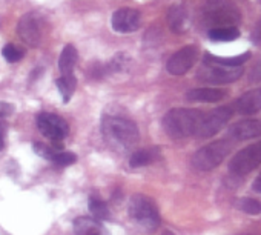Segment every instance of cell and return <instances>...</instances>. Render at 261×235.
<instances>
[{"label": "cell", "mask_w": 261, "mask_h": 235, "mask_svg": "<svg viewBox=\"0 0 261 235\" xmlns=\"http://www.w3.org/2000/svg\"><path fill=\"white\" fill-rule=\"evenodd\" d=\"M253 191H256V192L261 194V172H259V175L256 177V180L253 183Z\"/></svg>", "instance_id": "31"}, {"label": "cell", "mask_w": 261, "mask_h": 235, "mask_svg": "<svg viewBox=\"0 0 261 235\" xmlns=\"http://www.w3.org/2000/svg\"><path fill=\"white\" fill-rule=\"evenodd\" d=\"M250 57L249 53H244L243 56H235V57H217V56H206V60H211L214 63L226 65V66H240Z\"/></svg>", "instance_id": "23"}, {"label": "cell", "mask_w": 261, "mask_h": 235, "mask_svg": "<svg viewBox=\"0 0 261 235\" xmlns=\"http://www.w3.org/2000/svg\"><path fill=\"white\" fill-rule=\"evenodd\" d=\"M198 59V48L195 45H188L177 51L168 62L166 68L172 75H183L186 74Z\"/></svg>", "instance_id": "11"}, {"label": "cell", "mask_w": 261, "mask_h": 235, "mask_svg": "<svg viewBox=\"0 0 261 235\" xmlns=\"http://www.w3.org/2000/svg\"><path fill=\"white\" fill-rule=\"evenodd\" d=\"M126 62H129V57L124 56V54H118L112 59L111 62V68L114 71H123L126 68Z\"/></svg>", "instance_id": "27"}, {"label": "cell", "mask_w": 261, "mask_h": 235, "mask_svg": "<svg viewBox=\"0 0 261 235\" xmlns=\"http://www.w3.org/2000/svg\"><path fill=\"white\" fill-rule=\"evenodd\" d=\"M203 22L215 28H227L241 20L238 7L232 0H207L201 10Z\"/></svg>", "instance_id": "3"}, {"label": "cell", "mask_w": 261, "mask_h": 235, "mask_svg": "<svg viewBox=\"0 0 261 235\" xmlns=\"http://www.w3.org/2000/svg\"><path fill=\"white\" fill-rule=\"evenodd\" d=\"M230 145L226 140L214 142L198 149L192 157V166L198 171H212L227 157Z\"/></svg>", "instance_id": "5"}, {"label": "cell", "mask_w": 261, "mask_h": 235, "mask_svg": "<svg viewBox=\"0 0 261 235\" xmlns=\"http://www.w3.org/2000/svg\"><path fill=\"white\" fill-rule=\"evenodd\" d=\"M229 137L232 140L241 142V140H250L261 136V120L259 119H249L233 123L229 128Z\"/></svg>", "instance_id": "13"}, {"label": "cell", "mask_w": 261, "mask_h": 235, "mask_svg": "<svg viewBox=\"0 0 261 235\" xmlns=\"http://www.w3.org/2000/svg\"><path fill=\"white\" fill-rule=\"evenodd\" d=\"M261 165V142H256L244 149H241L229 163V171L237 175H244L252 172Z\"/></svg>", "instance_id": "8"}, {"label": "cell", "mask_w": 261, "mask_h": 235, "mask_svg": "<svg viewBox=\"0 0 261 235\" xmlns=\"http://www.w3.org/2000/svg\"><path fill=\"white\" fill-rule=\"evenodd\" d=\"M45 28H46V20L40 13H28L25 14L17 27L20 39L28 43L30 46H39L43 40L45 36Z\"/></svg>", "instance_id": "6"}, {"label": "cell", "mask_w": 261, "mask_h": 235, "mask_svg": "<svg viewBox=\"0 0 261 235\" xmlns=\"http://www.w3.org/2000/svg\"><path fill=\"white\" fill-rule=\"evenodd\" d=\"M129 217L145 232H152L160 224V215L155 203L143 194H136L130 198Z\"/></svg>", "instance_id": "4"}, {"label": "cell", "mask_w": 261, "mask_h": 235, "mask_svg": "<svg viewBox=\"0 0 261 235\" xmlns=\"http://www.w3.org/2000/svg\"><path fill=\"white\" fill-rule=\"evenodd\" d=\"M89 211L94 217V220L101 221V220H108L109 218V209L106 206L105 201L98 200V198H91L89 201Z\"/></svg>", "instance_id": "21"}, {"label": "cell", "mask_w": 261, "mask_h": 235, "mask_svg": "<svg viewBox=\"0 0 261 235\" xmlns=\"http://www.w3.org/2000/svg\"><path fill=\"white\" fill-rule=\"evenodd\" d=\"M98 221L89 217H79L74 220V230L77 235H92L98 233Z\"/></svg>", "instance_id": "18"}, {"label": "cell", "mask_w": 261, "mask_h": 235, "mask_svg": "<svg viewBox=\"0 0 261 235\" xmlns=\"http://www.w3.org/2000/svg\"><path fill=\"white\" fill-rule=\"evenodd\" d=\"M152 160H154V154H152V151L142 149V151H137V152H134L133 155H130V159H129V165H130V168H142V166L149 165Z\"/></svg>", "instance_id": "22"}, {"label": "cell", "mask_w": 261, "mask_h": 235, "mask_svg": "<svg viewBox=\"0 0 261 235\" xmlns=\"http://www.w3.org/2000/svg\"><path fill=\"white\" fill-rule=\"evenodd\" d=\"M23 49L16 46V45H7L4 48V57L7 59V62L10 63H16V62H20L23 59Z\"/></svg>", "instance_id": "25"}, {"label": "cell", "mask_w": 261, "mask_h": 235, "mask_svg": "<svg viewBox=\"0 0 261 235\" xmlns=\"http://www.w3.org/2000/svg\"><path fill=\"white\" fill-rule=\"evenodd\" d=\"M51 160H53L56 165H59V166H69V165H72V163L77 160V157H75V154H72V152L60 151V152H56V154L53 155Z\"/></svg>", "instance_id": "26"}, {"label": "cell", "mask_w": 261, "mask_h": 235, "mask_svg": "<svg viewBox=\"0 0 261 235\" xmlns=\"http://www.w3.org/2000/svg\"><path fill=\"white\" fill-rule=\"evenodd\" d=\"M92 235H98V233H92Z\"/></svg>", "instance_id": "32"}, {"label": "cell", "mask_w": 261, "mask_h": 235, "mask_svg": "<svg viewBox=\"0 0 261 235\" xmlns=\"http://www.w3.org/2000/svg\"><path fill=\"white\" fill-rule=\"evenodd\" d=\"M37 128L45 137L54 142H60L69 134V125L66 120L51 112H42L37 115Z\"/></svg>", "instance_id": "10"}, {"label": "cell", "mask_w": 261, "mask_h": 235, "mask_svg": "<svg viewBox=\"0 0 261 235\" xmlns=\"http://www.w3.org/2000/svg\"><path fill=\"white\" fill-rule=\"evenodd\" d=\"M14 111V106L10 105V103H5V101H0V120H4L5 117L11 115Z\"/></svg>", "instance_id": "28"}, {"label": "cell", "mask_w": 261, "mask_h": 235, "mask_svg": "<svg viewBox=\"0 0 261 235\" xmlns=\"http://www.w3.org/2000/svg\"><path fill=\"white\" fill-rule=\"evenodd\" d=\"M5 125H2V120H0V151L5 146Z\"/></svg>", "instance_id": "30"}, {"label": "cell", "mask_w": 261, "mask_h": 235, "mask_svg": "<svg viewBox=\"0 0 261 235\" xmlns=\"http://www.w3.org/2000/svg\"><path fill=\"white\" fill-rule=\"evenodd\" d=\"M142 25V16L137 10L120 8L111 17V27L117 33H133Z\"/></svg>", "instance_id": "12"}, {"label": "cell", "mask_w": 261, "mask_h": 235, "mask_svg": "<svg viewBox=\"0 0 261 235\" xmlns=\"http://www.w3.org/2000/svg\"><path fill=\"white\" fill-rule=\"evenodd\" d=\"M238 30L233 27L227 28H214L209 31V37L215 42H232L238 37Z\"/></svg>", "instance_id": "20"}, {"label": "cell", "mask_w": 261, "mask_h": 235, "mask_svg": "<svg viewBox=\"0 0 261 235\" xmlns=\"http://www.w3.org/2000/svg\"><path fill=\"white\" fill-rule=\"evenodd\" d=\"M230 117H232V109L229 106H221L209 114H203V119L195 134L201 139L212 137L214 134H217L226 126Z\"/></svg>", "instance_id": "9"}, {"label": "cell", "mask_w": 261, "mask_h": 235, "mask_svg": "<svg viewBox=\"0 0 261 235\" xmlns=\"http://www.w3.org/2000/svg\"><path fill=\"white\" fill-rule=\"evenodd\" d=\"M75 86H77V80L72 74L62 75L57 80V88H59V92H60L63 101H69V98L72 97V94L75 91Z\"/></svg>", "instance_id": "19"}, {"label": "cell", "mask_w": 261, "mask_h": 235, "mask_svg": "<svg viewBox=\"0 0 261 235\" xmlns=\"http://www.w3.org/2000/svg\"><path fill=\"white\" fill-rule=\"evenodd\" d=\"M101 134L109 148L117 152L130 151L140 140L137 125L133 120L117 115L105 117L101 120Z\"/></svg>", "instance_id": "1"}, {"label": "cell", "mask_w": 261, "mask_h": 235, "mask_svg": "<svg viewBox=\"0 0 261 235\" xmlns=\"http://www.w3.org/2000/svg\"><path fill=\"white\" fill-rule=\"evenodd\" d=\"M227 95V91L218 88H197L188 92L186 98L189 101H201V103H215Z\"/></svg>", "instance_id": "15"}, {"label": "cell", "mask_w": 261, "mask_h": 235, "mask_svg": "<svg viewBox=\"0 0 261 235\" xmlns=\"http://www.w3.org/2000/svg\"><path fill=\"white\" fill-rule=\"evenodd\" d=\"M168 23L174 33H185L189 27V14L183 5H174L168 11Z\"/></svg>", "instance_id": "14"}, {"label": "cell", "mask_w": 261, "mask_h": 235, "mask_svg": "<svg viewBox=\"0 0 261 235\" xmlns=\"http://www.w3.org/2000/svg\"><path fill=\"white\" fill-rule=\"evenodd\" d=\"M203 119V112L195 109L177 108L171 109L163 117V129L171 139H186L197 133L200 122Z\"/></svg>", "instance_id": "2"}, {"label": "cell", "mask_w": 261, "mask_h": 235, "mask_svg": "<svg viewBox=\"0 0 261 235\" xmlns=\"http://www.w3.org/2000/svg\"><path fill=\"white\" fill-rule=\"evenodd\" d=\"M238 112L241 114H255L261 111V89H253L241 95L237 101Z\"/></svg>", "instance_id": "16"}, {"label": "cell", "mask_w": 261, "mask_h": 235, "mask_svg": "<svg viewBox=\"0 0 261 235\" xmlns=\"http://www.w3.org/2000/svg\"><path fill=\"white\" fill-rule=\"evenodd\" d=\"M77 57H79V54H77L75 46L66 45L63 48V51L60 54V59H59V68H60L63 75L72 74V69H74L75 63H77Z\"/></svg>", "instance_id": "17"}, {"label": "cell", "mask_w": 261, "mask_h": 235, "mask_svg": "<svg viewBox=\"0 0 261 235\" xmlns=\"http://www.w3.org/2000/svg\"><path fill=\"white\" fill-rule=\"evenodd\" d=\"M252 42L255 45H261V20L256 23V27L252 31Z\"/></svg>", "instance_id": "29"}, {"label": "cell", "mask_w": 261, "mask_h": 235, "mask_svg": "<svg viewBox=\"0 0 261 235\" xmlns=\"http://www.w3.org/2000/svg\"><path fill=\"white\" fill-rule=\"evenodd\" d=\"M238 207L241 211H244L246 214H250V215L261 214V201L256 198H241L238 201Z\"/></svg>", "instance_id": "24"}, {"label": "cell", "mask_w": 261, "mask_h": 235, "mask_svg": "<svg viewBox=\"0 0 261 235\" xmlns=\"http://www.w3.org/2000/svg\"><path fill=\"white\" fill-rule=\"evenodd\" d=\"M243 69L240 66H226L220 63H214L204 59V65L198 72V79L207 83H232L240 79Z\"/></svg>", "instance_id": "7"}]
</instances>
